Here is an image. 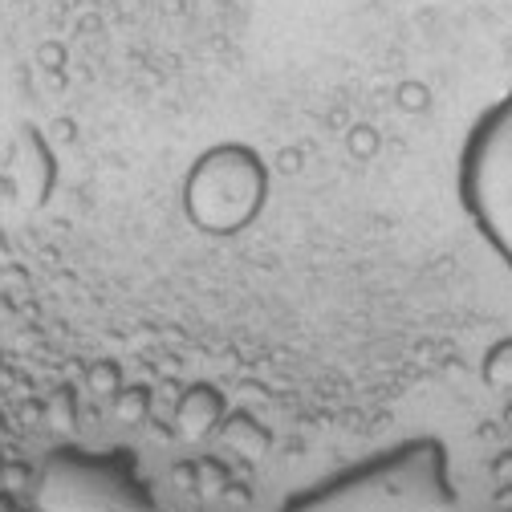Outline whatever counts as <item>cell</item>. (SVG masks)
I'll list each match as a JSON object with an SVG mask.
<instances>
[{"mask_svg": "<svg viewBox=\"0 0 512 512\" xmlns=\"http://www.w3.org/2000/svg\"><path fill=\"white\" fill-rule=\"evenodd\" d=\"M460 204L484 244L512 269V90L468 126L460 147Z\"/></svg>", "mask_w": 512, "mask_h": 512, "instance_id": "cell-2", "label": "cell"}, {"mask_svg": "<svg viewBox=\"0 0 512 512\" xmlns=\"http://www.w3.org/2000/svg\"><path fill=\"white\" fill-rule=\"evenodd\" d=\"M456 488L435 439H415L399 452L326 484L289 512H452Z\"/></svg>", "mask_w": 512, "mask_h": 512, "instance_id": "cell-1", "label": "cell"}]
</instances>
